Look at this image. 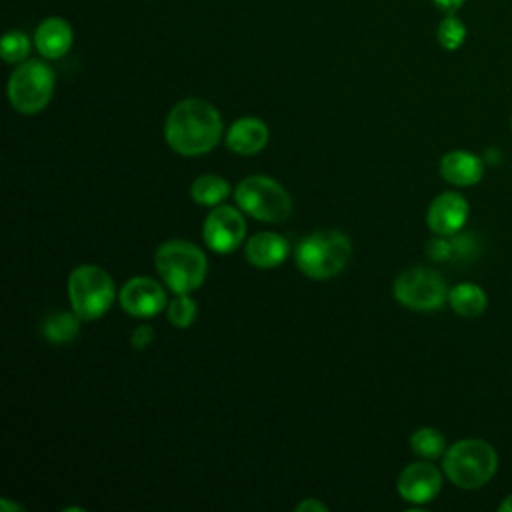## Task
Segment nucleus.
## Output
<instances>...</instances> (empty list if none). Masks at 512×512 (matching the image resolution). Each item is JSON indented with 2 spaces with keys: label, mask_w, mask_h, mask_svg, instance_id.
<instances>
[{
  "label": "nucleus",
  "mask_w": 512,
  "mask_h": 512,
  "mask_svg": "<svg viewBox=\"0 0 512 512\" xmlns=\"http://www.w3.org/2000/svg\"><path fill=\"white\" fill-rule=\"evenodd\" d=\"M164 136L174 152L182 156H200L220 142L222 118L208 100L186 98L168 112Z\"/></svg>",
  "instance_id": "1"
},
{
  "label": "nucleus",
  "mask_w": 512,
  "mask_h": 512,
  "mask_svg": "<svg viewBox=\"0 0 512 512\" xmlns=\"http://www.w3.org/2000/svg\"><path fill=\"white\" fill-rule=\"evenodd\" d=\"M154 266L174 294H190L202 286L208 262L204 252L186 240H166L154 254Z\"/></svg>",
  "instance_id": "2"
},
{
  "label": "nucleus",
  "mask_w": 512,
  "mask_h": 512,
  "mask_svg": "<svg viewBox=\"0 0 512 512\" xmlns=\"http://www.w3.org/2000/svg\"><path fill=\"white\" fill-rule=\"evenodd\" d=\"M442 468L448 480L458 488L476 490L488 484L496 474L498 456L486 440L466 438L446 448Z\"/></svg>",
  "instance_id": "3"
},
{
  "label": "nucleus",
  "mask_w": 512,
  "mask_h": 512,
  "mask_svg": "<svg viewBox=\"0 0 512 512\" xmlns=\"http://www.w3.org/2000/svg\"><path fill=\"white\" fill-rule=\"evenodd\" d=\"M352 254L350 238L340 230H316L296 246V266L314 280H326L342 272Z\"/></svg>",
  "instance_id": "4"
},
{
  "label": "nucleus",
  "mask_w": 512,
  "mask_h": 512,
  "mask_svg": "<svg viewBox=\"0 0 512 512\" xmlns=\"http://www.w3.org/2000/svg\"><path fill=\"white\" fill-rule=\"evenodd\" d=\"M68 298L80 320H96L112 306L114 280L96 264H80L68 276Z\"/></svg>",
  "instance_id": "5"
},
{
  "label": "nucleus",
  "mask_w": 512,
  "mask_h": 512,
  "mask_svg": "<svg viewBox=\"0 0 512 512\" xmlns=\"http://www.w3.org/2000/svg\"><path fill=\"white\" fill-rule=\"evenodd\" d=\"M54 84V70L42 60L28 58L8 78V100L16 112L36 114L52 100Z\"/></svg>",
  "instance_id": "6"
},
{
  "label": "nucleus",
  "mask_w": 512,
  "mask_h": 512,
  "mask_svg": "<svg viewBox=\"0 0 512 512\" xmlns=\"http://www.w3.org/2000/svg\"><path fill=\"white\" fill-rule=\"evenodd\" d=\"M238 206L260 222H284L292 212V200L284 186L264 174L244 178L234 192Z\"/></svg>",
  "instance_id": "7"
},
{
  "label": "nucleus",
  "mask_w": 512,
  "mask_h": 512,
  "mask_svg": "<svg viewBox=\"0 0 512 512\" xmlns=\"http://www.w3.org/2000/svg\"><path fill=\"white\" fill-rule=\"evenodd\" d=\"M392 292L402 306L418 312L438 310L448 300L446 280L426 266H410L402 270L394 280Z\"/></svg>",
  "instance_id": "8"
},
{
  "label": "nucleus",
  "mask_w": 512,
  "mask_h": 512,
  "mask_svg": "<svg viewBox=\"0 0 512 512\" xmlns=\"http://www.w3.org/2000/svg\"><path fill=\"white\" fill-rule=\"evenodd\" d=\"M246 234V222L240 210L232 206H216L208 212L204 226H202V236L204 242L208 244L210 250L218 254H230L234 252Z\"/></svg>",
  "instance_id": "9"
},
{
  "label": "nucleus",
  "mask_w": 512,
  "mask_h": 512,
  "mask_svg": "<svg viewBox=\"0 0 512 512\" xmlns=\"http://www.w3.org/2000/svg\"><path fill=\"white\" fill-rule=\"evenodd\" d=\"M120 306L134 318H150L166 306V292L154 278L136 276L122 286Z\"/></svg>",
  "instance_id": "10"
},
{
  "label": "nucleus",
  "mask_w": 512,
  "mask_h": 512,
  "mask_svg": "<svg viewBox=\"0 0 512 512\" xmlns=\"http://www.w3.org/2000/svg\"><path fill=\"white\" fill-rule=\"evenodd\" d=\"M398 494L410 504L434 500L442 488V474L430 462H412L398 476Z\"/></svg>",
  "instance_id": "11"
},
{
  "label": "nucleus",
  "mask_w": 512,
  "mask_h": 512,
  "mask_svg": "<svg viewBox=\"0 0 512 512\" xmlns=\"http://www.w3.org/2000/svg\"><path fill=\"white\" fill-rule=\"evenodd\" d=\"M468 202L458 192H442L438 194L426 212L428 228L438 236H452L468 220Z\"/></svg>",
  "instance_id": "12"
},
{
  "label": "nucleus",
  "mask_w": 512,
  "mask_h": 512,
  "mask_svg": "<svg viewBox=\"0 0 512 512\" xmlns=\"http://www.w3.org/2000/svg\"><path fill=\"white\" fill-rule=\"evenodd\" d=\"M32 40L40 56L48 60H58L70 50L74 42V32L68 20L60 16H48L36 26Z\"/></svg>",
  "instance_id": "13"
},
{
  "label": "nucleus",
  "mask_w": 512,
  "mask_h": 512,
  "mask_svg": "<svg viewBox=\"0 0 512 512\" xmlns=\"http://www.w3.org/2000/svg\"><path fill=\"white\" fill-rule=\"evenodd\" d=\"M268 136H270L268 126L260 118L246 116L236 120L228 128L226 146L240 156H252L264 150V146L268 144Z\"/></svg>",
  "instance_id": "14"
},
{
  "label": "nucleus",
  "mask_w": 512,
  "mask_h": 512,
  "mask_svg": "<svg viewBox=\"0 0 512 512\" xmlns=\"http://www.w3.org/2000/svg\"><path fill=\"white\" fill-rule=\"evenodd\" d=\"M484 162L468 150H452L440 158V176L454 186H472L482 180Z\"/></svg>",
  "instance_id": "15"
},
{
  "label": "nucleus",
  "mask_w": 512,
  "mask_h": 512,
  "mask_svg": "<svg viewBox=\"0 0 512 512\" xmlns=\"http://www.w3.org/2000/svg\"><path fill=\"white\" fill-rule=\"evenodd\" d=\"M288 250V240L282 234L258 232L246 242L244 256L256 268H274L286 260Z\"/></svg>",
  "instance_id": "16"
},
{
  "label": "nucleus",
  "mask_w": 512,
  "mask_h": 512,
  "mask_svg": "<svg viewBox=\"0 0 512 512\" xmlns=\"http://www.w3.org/2000/svg\"><path fill=\"white\" fill-rule=\"evenodd\" d=\"M450 308L462 318H476L488 306L486 292L474 282H460L448 290Z\"/></svg>",
  "instance_id": "17"
},
{
  "label": "nucleus",
  "mask_w": 512,
  "mask_h": 512,
  "mask_svg": "<svg viewBox=\"0 0 512 512\" xmlns=\"http://www.w3.org/2000/svg\"><path fill=\"white\" fill-rule=\"evenodd\" d=\"M230 194V184L218 174H200L190 184V196L202 206H218Z\"/></svg>",
  "instance_id": "18"
},
{
  "label": "nucleus",
  "mask_w": 512,
  "mask_h": 512,
  "mask_svg": "<svg viewBox=\"0 0 512 512\" xmlns=\"http://www.w3.org/2000/svg\"><path fill=\"white\" fill-rule=\"evenodd\" d=\"M80 328V316L72 312H54L42 322V336L52 344H66L74 340Z\"/></svg>",
  "instance_id": "19"
},
{
  "label": "nucleus",
  "mask_w": 512,
  "mask_h": 512,
  "mask_svg": "<svg viewBox=\"0 0 512 512\" xmlns=\"http://www.w3.org/2000/svg\"><path fill=\"white\" fill-rule=\"evenodd\" d=\"M410 448L414 454H418L426 460H434L446 452V440L436 428L424 426V428H418L416 432H412Z\"/></svg>",
  "instance_id": "20"
},
{
  "label": "nucleus",
  "mask_w": 512,
  "mask_h": 512,
  "mask_svg": "<svg viewBox=\"0 0 512 512\" xmlns=\"http://www.w3.org/2000/svg\"><path fill=\"white\" fill-rule=\"evenodd\" d=\"M32 42L22 30H8L0 42V56L8 64H20L28 60Z\"/></svg>",
  "instance_id": "21"
},
{
  "label": "nucleus",
  "mask_w": 512,
  "mask_h": 512,
  "mask_svg": "<svg viewBox=\"0 0 512 512\" xmlns=\"http://www.w3.org/2000/svg\"><path fill=\"white\" fill-rule=\"evenodd\" d=\"M436 38H438L442 48L456 50V48L462 46V42L466 38V26L462 24V20L458 16L446 14V18L438 24Z\"/></svg>",
  "instance_id": "22"
},
{
  "label": "nucleus",
  "mask_w": 512,
  "mask_h": 512,
  "mask_svg": "<svg viewBox=\"0 0 512 512\" xmlns=\"http://www.w3.org/2000/svg\"><path fill=\"white\" fill-rule=\"evenodd\" d=\"M196 302L188 294H176L168 304V320L176 328H188L196 318Z\"/></svg>",
  "instance_id": "23"
},
{
  "label": "nucleus",
  "mask_w": 512,
  "mask_h": 512,
  "mask_svg": "<svg viewBox=\"0 0 512 512\" xmlns=\"http://www.w3.org/2000/svg\"><path fill=\"white\" fill-rule=\"evenodd\" d=\"M154 338V328L150 324H140L134 328L132 336H130V344L136 348V350H144Z\"/></svg>",
  "instance_id": "24"
},
{
  "label": "nucleus",
  "mask_w": 512,
  "mask_h": 512,
  "mask_svg": "<svg viewBox=\"0 0 512 512\" xmlns=\"http://www.w3.org/2000/svg\"><path fill=\"white\" fill-rule=\"evenodd\" d=\"M450 252H452V244L446 242L444 238H436L428 244V254L434 260H444V258L450 256Z\"/></svg>",
  "instance_id": "25"
},
{
  "label": "nucleus",
  "mask_w": 512,
  "mask_h": 512,
  "mask_svg": "<svg viewBox=\"0 0 512 512\" xmlns=\"http://www.w3.org/2000/svg\"><path fill=\"white\" fill-rule=\"evenodd\" d=\"M296 512H328V506L316 498H306L296 506Z\"/></svg>",
  "instance_id": "26"
},
{
  "label": "nucleus",
  "mask_w": 512,
  "mask_h": 512,
  "mask_svg": "<svg viewBox=\"0 0 512 512\" xmlns=\"http://www.w3.org/2000/svg\"><path fill=\"white\" fill-rule=\"evenodd\" d=\"M434 4L446 14H454L464 4V0H434Z\"/></svg>",
  "instance_id": "27"
},
{
  "label": "nucleus",
  "mask_w": 512,
  "mask_h": 512,
  "mask_svg": "<svg viewBox=\"0 0 512 512\" xmlns=\"http://www.w3.org/2000/svg\"><path fill=\"white\" fill-rule=\"evenodd\" d=\"M0 510H2V512H10V510L22 512L24 508H22V506H18V504H14V502H10L8 498H2V500H0Z\"/></svg>",
  "instance_id": "28"
},
{
  "label": "nucleus",
  "mask_w": 512,
  "mask_h": 512,
  "mask_svg": "<svg viewBox=\"0 0 512 512\" xmlns=\"http://www.w3.org/2000/svg\"><path fill=\"white\" fill-rule=\"evenodd\" d=\"M498 510H500V512H512V494H510L506 500H502V502H500Z\"/></svg>",
  "instance_id": "29"
},
{
  "label": "nucleus",
  "mask_w": 512,
  "mask_h": 512,
  "mask_svg": "<svg viewBox=\"0 0 512 512\" xmlns=\"http://www.w3.org/2000/svg\"><path fill=\"white\" fill-rule=\"evenodd\" d=\"M510 128H512V118H510Z\"/></svg>",
  "instance_id": "30"
}]
</instances>
